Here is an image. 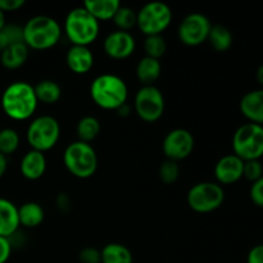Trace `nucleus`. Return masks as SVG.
<instances>
[{
    "mask_svg": "<svg viewBox=\"0 0 263 263\" xmlns=\"http://www.w3.org/2000/svg\"><path fill=\"white\" fill-rule=\"evenodd\" d=\"M62 27L49 15H35L23 26V41L28 49L48 50L59 43Z\"/></svg>",
    "mask_w": 263,
    "mask_h": 263,
    "instance_id": "obj_3",
    "label": "nucleus"
},
{
    "mask_svg": "<svg viewBox=\"0 0 263 263\" xmlns=\"http://www.w3.org/2000/svg\"><path fill=\"white\" fill-rule=\"evenodd\" d=\"M5 25H7V23H5V13H3L2 10H0V30H2Z\"/></svg>",
    "mask_w": 263,
    "mask_h": 263,
    "instance_id": "obj_42",
    "label": "nucleus"
},
{
    "mask_svg": "<svg viewBox=\"0 0 263 263\" xmlns=\"http://www.w3.org/2000/svg\"><path fill=\"white\" fill-rule=\"evenodd\" d=\"M90 97L102 109L118 110L127 104V85L117 74L103 73L92 80L90 85Z\"/></svg>",
    "mask_w": 263,
    "mask_h": 263,
    "instance_id": "obj_2",
    "label": "nucleus"
},
{
    "mask_svg": "<svg viewBox=\"0 0 263 263\" xmlns=\"http://www.w3.org/2000/svg\"><path fill=\"white\" fill-rule=\"evenodd\" d=\"M159 179L162 180V182L164 184H174V182L177 181L180 176V166L177 162L170 161V159H166L163 163L159 166L158 170Z\"/></svg>",
    "mask_w": 263,
    "mask_h": 263,
    "instance_id": "obj_31",
    "label": "nucleus"
},
{
    "mask_svg": "<svg viewBox=\"0 0 263 263\" xmlns=\"http://www.w3.org/2000/svg\"><path fill=\"white\" fill-rule=\"evenodd\" d=\"M25 5V0H0V10L3 13L15 12Z\"/></svg>",
    "mask_w": 263,
    "mask_h": 263,
    "instance_id": "obj_36",
    "label": "nucleus"
},
{
    "mask_svg": "<svg viewBox=\"0 0 263 263\" xmlns=\"http://www.w3.org/2000/svg\"><path fill=\"white\" fill-rule=\"evenodd\" d=\"M67 171L77 179H89L98 170V156L91 144L76 140L69 144L63 153Z\"/></svg>",
    "mask_w": 263,
    "mask_h": 263,
    "instance_id": "obj_5",
    "label": "nucleus"
},
{
    "mask_svg": "<svg viewBox=\"0 0 263 263\" xmlns=\"http://www.w3.org/2000/svg\"><path fill=\"white\" fill-rule=\"evenodd\" d=\"M263 176V166L261 161H247L244 162L243 177L253 184Z\"/></svg>",
    "mask_w": 263,
    "mask_h": 263,
    "instance_id": "obj_32",
    "label": "nucleus"
},
{
    "mask_svg": "<svg viewBox=\"0 0 263 263\" xmlns=\"http://www.w3.org/2000/svg\"><path fill=\"white\" fill-rule=\"evenodd\" d=\"M63 30L72 45L89 46L99 36L100 25L84 7H79L67 14Z\"/></svg>",
    "mask_w": 263,
    "mask_h": 263,
    "instance_id": "obj_4",
    "label": "nucleus"
},
{
    "mask_svg": "<svg viewBox=\"0 0 263 263\" xmlns=\"http://www.w3.org/2000/svg\"><path fill=\"white\" fill-rule=\"evenodd\" d=\"M117 112H118V115L122 116V117H126V116H128V105L125 104L123 107H121Z\"/></svg>",
    "mask_w": 263,
    "mask_h": 263,
    "instance_id": "obj_41",
    "label": "nucleus"
},
{
    "mask_svg": "<svg viewBox=\"0 0 263 263\" xmlns=\"http://www.w3.org/2000/svg\"><path fill=\"white\" fill-rule=\"evenodd\" d=\"M100 122L94 116H85L77 122L76 134L80 141L90 144L100 134Z\"/></svg>",
    "mask_w": 263,
    "mask_h": 263,
    "instance_id": "obj_26",
    "label": "nucleus"
},
{
    "mask_svg": "<svg viewBox=\"0 0 263 263\" xmlns=\"http://www.w3.org/2000/svg\"><path fill=\"white\" fill-rule=\"evenodd\" d=\"M249 197L257 207L263 208V176L252 184L251 190H249Z\"/></svg>",
    "mask_w": 263,
    "mask_h": 263,
    "instance_id": "obj_34",
    "label": "nucleus"
},
{
    "mask_svg": "<svg viewBox=\"0 0 263 263\" xmlns=\"http://www.w3.org/2000/svg\"><path fill=\"white\" fill-rule=\"evenodd\" d=\"M67 67L76 74H85L94 66V54L89 46L72 45L66 54Z\"/></svg>",
    "mask_w": 263,
    "mask_h": 263,
    "instance_id": "obj_16",
    "label": "nucleus"
},
{
    "mask_svg": "<svg viewBox=\"0 0 263 263\" xmlns=\"http://www.w3.org/2000/svg\"><path fill=\"white\" fill-rule=\"evenodd\" d=\"M164 97L161 90L154 85L151 86H141L135 94L134 99V109L138 117L144 122H156L163 116Z\"/></svg>",
    "mask_w": 263,
    "mask_h": 263,
    "instance_id": "obj_10",
    "label": "nucleus"
},
{
    "mask_svg": "<svg viewBox=\"0 0 263 263\" xmlns=\"http://www.w3.org/2000/svg\"><path fill=\"white\" fill-rule=\"evenodd\" d=\"M207 41L216 51L223 53L231 48L234 37L231 31L223 25H212Z\"/></svg>",
    "mask_w": 263,
    "mask_h": 263,
    "instance_id": "obj_25",
    "label": "nucleus"
},
{
    "mask_svg": "<svg viewBox=\"0 0 263 263\" xmlns=\"http://www.w3.org/2000/svg\"><path fill=\"white\" fill-rule=\"evenodd\" d=\"M26 138L31 149L45 153L53 149L59 141L61 125L51 116H39L28 125Z\"/></svg>",
    "mask_w": 263,
    "mask_h": 263,
    "instance_id": "obj_7",
    "label": "nucleus"
},
{
    "mask_svg": "<svg viewBox=\"0 0 263 263\" xmlns=\"http://www.w3.org/2000/svg\"><path fill=\"white\" fill-rule=\"evenodd\" d=\"M20 229L18 207L5 198H0V236L9 239Z\"/></svg>",
    "mask_w": 263,
    "mask_h": 263,
    "instance_id": "obj_18",
    "label": "nucleus"
},
{
    "mask_svg": "<svg viewBox=\"0 0 263 263\" xmlns=\"http://www.w3.org/2000/svg\"><path fill=\"white\" fill-rule=\"evenodd\" d=\"M144 50H145V57L159 61L167 51L166 40L162 35L146 36L144 41Z\"/></svg>",
    "mask_w": 263,
    "mask_h": 263,
    "instance_id": "obj_29",
    "label": "nucleus"
},
{
    "mask_svg": "<svg viewBox=\"0 0 263 263\" xmlns=\"http://www.w3.org/2000/svg\"><path fill=\"white\" fill-rule=\"evenodd\" d=\"M113 22H115L116 27L120 31H127L135 27L136 22H138V12L130 7H123L121 5L120 9L113 17Z\"/></svg>",
    "mask_w": 263,
    "mask_h": 263,
    "instance_id": "obj_28",
    "label": "nucleus"
},
{
    "mask_svg": "<svg viewBox=\"0 0 263 263\" xmlns=\"http://www.w3.org/2000/svg\"><path fill=\"white\" fill-rule=\"evenodd\" d=\"M256 79H257V81H258V84L261 85L262 89H263V64H261V66H259L258 68H257Z\"/></svg>",
    "mask_w": 263,
    "mask_h": 263,
    "instance_id": "obj_40",
    "label": "nucleus"
},
{
    "mask_svg": "<svg viewBox=\"0 0 263 263\" xmlns=\"http://www.w3.org/2000/svg\"><path fill=\"white\" fill-rule=\"evenodd\" d=\"M20 170L25 179L31 181L41 179L46 171L45 154L31 149L21 159Z\"/></svg>",
    "mask_w": 263,
    "mask_h": 263,
    "instance_id": "obj_17",
    "label": "nucleus"
},
{
    "mask_svg": "<svg viewBox=\"0 0 263 263\" xmlns=\"http://www.w3.org/2000/svg\"><path fill=\"white\" fill-rule=\"evenodd\" d=\"M21 43H25L23 41V26L5 25L0 30V53L9 46Z\"/></svg>",
    "mask_w": 263,
    "mask_h": 263,
    "instance_id": "obj_27",
    "label": "nucleus"
},
{
    "mask_svg": "<svg viewBox=\"0 0 263 263\" xmlns=\"http://www.w3.org/2000/svg\"><path fill=\"white\" fill-rule=\"evenodd\" d=\"M162 72L161 62L158 59L144 57L136 66V77L143 86H151L159 79Z\"/></svg>",
    "mask_w": 263,
    "mask_h": 263,
    "instance_id": "obj_21",
    "label": "nucleus"
},
{
    "mask_svg": "<svg viewBox=\"0 0 263 263\" xmlns=\"http://www.w3.org/2000/svg\"><path fill=\"white\" fill-rule=\"evenodd\" d=\"M233 151L236 157L247 161H259L263 157V126L244 123L234 133Z\"/></svg>",
    "mask_w": 263,
    "mask_h": 263,
    "instance_id": "obj_6",
    "label": "nucleus"
},
{
    "mask_svg": "<svg viewBox=\"0 0 263 263\" xmlns=\"http://www.w3.org/2000/svg\"><path fill=\"white\" fill-rule=\"evenodd\" d=\"M247 263H263V244L254 246L248 252Z\"/></svg>",
    "mask_w": 263,
    "mask_h": 263,
    "instance_id": "obj_38",
    "label": "nucleus"
},
{
    "mask_svg": "<svg viewBox=\"0 0 263 263\" xmlns=\"http://www.w3.org/2000/svg\"><path fill=\"white\" fill-rule=\"evenodd\" d=\"M55 205L61 212L63 213L69 212V210H71L72 207V200L71 198H69V195L66 194V193H61V194L57 195Z\"/></svg>",
    "mask_w": 263,
    "mask_h": 263,
    "instance_id": "obj_37",
    "label": "nucleus"
},
{
    "mask_svg": "<svg viewBox=\"0 0 263 263\" xmlns=\"http://www.w3.org/2000/svg\"><path fill=\"white\" fill-rule=\"evenodd\" d=\"M194 146V136L189 130L175 128L164 136L162 151L166 156V159L179 163L180 161H184L193 153Z\"/></svg>",
    "mask_w": 263,
    "mask_h": 263,
    "instance_id": "obj_12",
    "label": "nucleus"
},
{
    "mask_svg": "<svg viewBox=\"0 0 263 263\" xmlns=\"http://www.w3.org/2000/svg\"><path fill=\"white\" fill-rule=\"evenodd\" d=\"M21 143L20 135L13 128H3L0 130V153L4 156L13 154L18 149Z\"/></svg>",
    "mask_w": 263,
    "mask_h": 263,
    "instance_id": "obj_30",
    "label": "nucleus"
},
{
    "mask_svg": "<svg viewBox=\"0 0 263 263\" xmlns=\"http://www.w3.org/2000/svg\"><path fill=\"white\" fill-rule=\"evenodd\" d=\"M172 10L167 4L152 2L140 8L136 26L145 36L162 35L172 22Z\"/></svg>",
    "mask_w": 263,
    "mask_h": 263,
    "instance_id": "obj_9",
    "label": "nucleus"
},
{
    "mask_svg": "<svg viewBox=\"0 0 263 263\" xmlns=\"http://www.w3.org/2000/svg\"><path fill=\"white\" fill-rule=\"evenodd\" d=\"M30 49L25 43L9 46L0 53V63L7 69H17L22 67L28 59Z\"/></svg>",
    "mask_w": 263,
    "mask_h": 263,
    "instance_id": "obj_22",
    "label": "nucleus"
},
{
    "mask_svg": "<svg viewBox=\"0 0 263 263\" xmlns=\"http://www.w3.org/2000/svg\"><path fill=\"white\" fill-rule=\"evenodd\" d=\"M37 102L43 104H55L62 97V87L53 80H43L33 86Z\"/></svg>",
    "mask_w": 263,
    "mask_h": 263,
    "instance_id": "obj_24",
    "label": "nucleus"
},
{
    "mask_svg": "<svg viewBox=\"0 0 263 263\" xmlns=\"http://www.w3.org/2000/svg\"><path fill=\"white\" fill-rule=\"evenodd\" d=\"M79 259L81 263H102L100 251L94 247H86L81 249L79 253Z\"/></svg>",
    "mask_w": 263,
    "mask_h": 263,
    "instance_id": "obj_33",
    "label": "nucleus"
},
{
    "mask_svg": "<svg viewBox=\"0 0 263 263\" xmlns=\"http://www.w3.org/2000/svg\"><path fill=\"white\" fill-rule=\"evenodd\" d=\"M187 205L194 212L211 213L218 210L225 202V190L217 182L203 181L190 187L187 192Z\"/></svg>",
    "mask_w": 263,
    "mask_h": 263,
    "instance_id": "obj_8",
    "label": "nucleus"
},
{
    "mask_svg": "<svg viewBox=\"0 0 263 263\" xmlns=\"http://www.w3.org/2000/svg\"><path fill=\"white\" fill-rule=\"evenodd\" d=\"M45 212L44 208L36 202H26L18 207V220L20 226L27 229H35L43 223Z\"/></svg>",
    "mask_w": 263,
    "mask_h": 263,
    "instance_id": "obj_20",
    "label": "nucleus"
},
{
    "mask_svg": "<svg viewBox=\"0 0 263 263\" xmlns=\"http://www.w3.org/2000/svg\"><path fill=\"white\" fill-rule=\"evenodd\" d=\"M212 23L202 13H190L179 25L177 36L186 46H199L208 40Z\"/></svg>",
    "mask_w": 263,
    "mask_h": 263,
    "instance_id": "obj_11",
    "label": "nucleus"
},
{
    "mask_svg": "<svg viewBox=\"0 0 263 263\" xmlns=\"http://www.w3.org/2000/svg\"><path fill=\"white\" fill-rule=\"evenodd\" d=\"M102 263H134L130 249L120 243H109L100 251Z\"/></svg>",
    "mask_w": 263,
    "mask_h": 263,
    "instance_id": "obj_23",
    "label": "nucleus"
},
{
    "mask_svg": "<svg viewBox=\"0 0 263 263\" xmlns=\"http://www.w3.org/2000/svg\"><path fill=\"white\" fill-rule=\"evenodd\" d=\"M244 161L235 154H228L218 159L215 166V177L217 184L233 185L243 179Z\"/></svg>",
    "mask_w": 263,
    "mask_h": 263,
    "instance_id": "obj_14",
    "label": "nucleus"
},
{
    "mask_svg": "<svg viewBox=\"0 0 263 263\" xmlns=\"http://www.w3.org/2000/svg\"><path fill=\"white\" fill-rule=\"evenodd\" d=\"M35 89L26 81L12 82L2 95V108L5 115L14 121H26L37 109Z\"/></svg>",
    "mask_w": 263,
    "mask_h": 263,
    "instance_id": "obj_1",
    "label": "nucleus"
},
{
    "mask_svg": "<svg viewBox=\"0 0 263 263\" xmlns=\"http://www.w3.org/2000/svg\"><path fill=\"white\" fill-rule=\"evenodd\" d=\"M103 49L109 58L126 59L133 55L135 51L136 41L127 31L116 30L104 39Z\"/></svg>",
    "mask_w": 263,
    "mask_h": 263,
    "instance_id": "obj_13",
    "label": "nucleus"
},
{
    "mask_svg": "<svg viewBox=\"0 0 263 263\" xmlns=\"http://www.w3.org/2000/svg\"><path fill=\"white\" fill-rule=\"evenodd\" d=\"M240 112L251 123L263 126V89L248 91L239 103Z\"/></svg>",
    "mask_w": 263,
    "mask_h": 263,
    "instance_id": "obj_15",
    "label": "nucleus"
},
{
    "mask_svg": "<svg viewBox=\"0 0 263 263\" xmlns=\"http://www.w3.org/2000/svg\"><path fill=\"white\" fill-rule=\"evenodd\" d=\"M12 243L8 238L0 236V263H7L12 254Z\"/></svg>",
    "mask_w": 263,
    "mask_h": 263,
    "instance_id": "obj_35",
    "label": "nucleus"
},
{
    "mask_svg": "<svg viewBox=\"0 0 263 263\" xmlns=\"http://www.w3.org/2000/svg\"><path fill=\"white\" fill-rule=\"evenodd\" d=\"M82 7L98 21L113 20L117 10L120 9L121 3L118 0H87Z\"/></svg>",
    "mask_w": 263,
    "mask_h": 263,
    "instance_id": "obj_19",
    "label": "nucleus"
},
{
    "mask_svg": "<svg viewBox=\"0 0 263 263\" xmlns=\"http://www.w3.org/2000/svg\"><path fill=\"white\" fill-rule=\"evenodd\" d=\"M7 168H8L7 156H4V154L0 153V179H2V177L5 175V172H7Z\"/></svg>",
    "mask_w": 263,
    "mask_h": 263,
    "instance_id": "obj_39",
    "label": "nucleus"
}]
</instances>
